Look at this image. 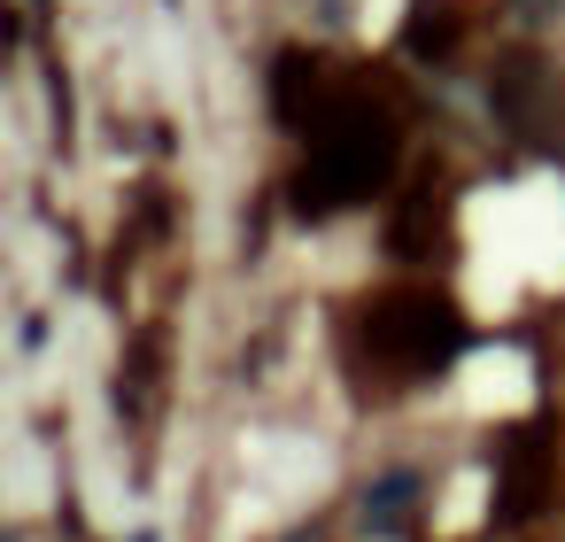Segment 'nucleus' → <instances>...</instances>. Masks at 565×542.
I'll list each match as a JSON object with an SVG mask.
<instances>
[{
    "instance_id": "obj_1",
    "label": "nucleus",
    "mask_w": 565,
    "mask_h": 542,
    "mask_svg": "<svg viewBox=\"0 0 565 542\" xmlns=\"http://www.w3.org/2000/svg\"><path fill=\"white\" fill-rule=\"evenodd\" d=\"M395 171V125L364 102H341L333 125H318V156L295 179V210L302 217H333L349 202H364L380 179Z\"/></svg>"
},
{
    "instance_id": "obj_3",
    "label": "nucleus",
    "mask_w": 565,
    "mask_h": 542,
    "mask_svg": "<svg viewBox=\"0 0 565 542\" xmlns=\"http://www.w3.org/2000/svg\"><path fill=\"white\" fill-rule=\"evenodd\" d=\"M318 71H310V55L302 47H287L279 55V71H271V109H279V125H302V86H310Z\"/></svg>"
},
{
    "instance_id": "obj_2",
    "label": "nucleus",
    "mask_w": 565,
    "mask_h": 542,
    "mask_svg": "<svg viewBox=\"0 0 565 542\" xmlns=\"http://www.w3.org/2000/svg\"><path fill=\"white\" fill-rule=\"evenodd\" d=\"M364 333H372V349H380V357L434 364V357H449V349H457V310H449V302H434V295H387V302H372Z\"/></svg>"
}]
</instances>
